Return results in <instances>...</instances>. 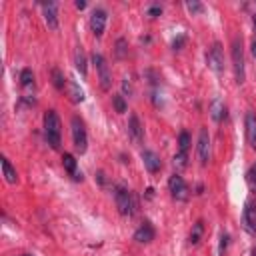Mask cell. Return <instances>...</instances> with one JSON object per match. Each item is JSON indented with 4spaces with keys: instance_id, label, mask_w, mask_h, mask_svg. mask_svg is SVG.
I'll return each mask as SVG.
<instances>
[{
    "instance_id": "cell-14",
    "label": "cell",
    "mask_w": 256,
    "mask_h": 256,
    "mask_svg": "<svg viewBox=\"0 0 256 256\" xmlns=\"http://www.w3.org/2000/svg\"><path fill=\"white\" fill-rule=\"evenodd\" d=\"M42 10H44V20L50 30L58 28V16H56V2H48V4H42Z\"/></svg>"
},
{
    "instance_id": "cell-17",
    "label": "cell",
    "mask_w": 256,
    "mask_h": 256,
    "mask_svg": "<svg viewBox=\"0 0 256 256\" xmlns=\"http://www.w3.org/2000/svg\"><path fill=\"white\" fill-rule=\"evenodd\" d=\"M62 164H64L66 172H68L74 180H82V172H78V170H76V160H74L72 154H64V156H62Z\"/></svg>"
},
{
    "instance_id": "cell-19",
    "label": "cell",
    "mask_w": 256,
    "mask_h": 256,
    "mask_svg": "<svg viewBox=\"0 0 256 256\" xmlns=\"http://www.w3.org/2000/svg\"><path fill=\"white\" fill-rule=\"evenodd\" d=\"M2 172H4V178L8 184H16L18 182V174H16V170L12 168V164L8 162V158L2 156Z\"/></svg>"
},
{
    "instance_id": "cell-12",
    "label": "cell",
    "mask_w": 256,
    "mask_h": 256,
    "mask_svg": "<svg viewBox=\"0 0 256 256\" xmlns=\"http://www.w3.org/2000/svg\"><path fill=\"white\" fill-rule=\"evenodd\" d=\"M128 134H130L134 144H140L144 140V128L136 114H130V118H128Z\"/></svg>"
},
{
    "instance_id": "cell-21",
    "label": "cell",
    "mask_w": 256,
    "mask_h": 256,
    "mask_svg": "<svg viewBox=\"0 0 256 256\" xmlns=\"http://www.w3.org/2000/svg\"><path fill=\"white\" fill-rule=\"evenodd\" d=\"M202 232H204V222L198 220L194 226H192V230H190V244H198L200 238H202Z\"/></svg>"
},
{
    "instance_id": "cell-1",
    "label": "cell",
    "mask_w": 256,
    "mask_h": 256,
    "mask_svg": "<svg viewBox=\"0 0 256 256\" xmlns=\"http://www.w3.org/2000/svg\"><path fill=\"white\" fill-rule=\"evenodd\" d=\"M62 124H60V118L54 110H48L44 114V136H46V142L50 144V148H58L60 142H62Z\"/></svg>"
},
{
    "instance_id": "cell-7",
    "label": "cell",
    "mask_w": 256,
    "mask_h": 256,
    "mask_svg": "<svg viewBox=\"0 0 256 256\" xmlns=\"http://www.w3.org/2000/svg\"><path fill=\"white\" fill-rule=\"evenodd\" d=\"M206 60H208V66L216 74H222V70H224V52H222L220 42H214V44H212V48L206 54Z\"/></svg>"
},
{
    "instance_id": "cell-15",
    "label": "cell",
    "mask_w": 256,
    "mask_h": 256,
    "mask_svg": "<svg viewBox=\"0 0 256 256\" xmlns=\"http://www.w3.org/2000/svg\"><path fill=\"white\" fill-rule=\"evenodd\" d=\"M210 116L214 122H222V118L226 116V106L220 98H214L210 102Z\"/></svg>"
},
{
    "instance_id": "cell-26",
    "label": "cell",
    "mask_w": 256,
    "mask_h": 256,
    "mask_svg": "<svg viewBox=\"0 0 256 256\" xmlns=\"http://www.w3.org/2000/svg\"><path fill=\"white\" fill-rule=\"evenodd\" d=\"M52 82L58 90H64V86L68 84V80H64V74L60 70H52Z\"/></svg>"
},
{
    "instance_id": "cell-5",
    "label": "cell",
    "mask_w": 256,
    "mask_h": 256,
    "mask_svg": "<svg viewBox=\"0 0 256 256\" xmlns=\"http://www.w3.org/2000/svg\"><path fill=\"white\" fill-rule=\"evenodd\" d=\"M72 142H74V148L76 152L84 154L88 148V136H86V128H84V122L78 118V116H72Z\"/></svg>"
},
{
    "instance_id": "cell-36",
    "label": "cell",
    "mask_w": 256,
    "mask_h": 256,
    "mask_svg": "<svg viewBox=\"0 0 256 256\" xmlns=\"http://www.w3.org/2000/svg\"><path fill=\"white\" fill-rule=\"evenodd\" d=\"M252 256H256V246H254V248H252Z\"/></svg>"
},
{
    "instance_id": "cell-13",
    "label": "cell",
    "mask_w": 256,
    "mask_h": 256,
    "mask_svg": "<svg viewBox=\"0 0 256 256\" xmlns=\"http://www.w3.org/2000/svg\"><path fill=\"white\" fill-rule=\"evenodd\" d=\"M156 236V232H154V226L150 222H144L136 232H134V240L140 242V244H148V242H152Z\"/></svg>"
},
{
    "instance_id": "cell-24",
    "label": "cell",
    "mask_w": 256,
    "mask_h": 256,
    "mask_svg": "<svg viewBox=\"0 0 256 256\" xmlns=\"http://www.w3.org/2000/svg\"><path fill=\"white\" fill-rule=\"evenodd\" d=\"M114 52H116V58H120V60L128 56V42H126V38H118V40H116Z\"/></svg>"
},
{
    "instance_id": "cell-25",
    "label": "cell",
    "mask_w": 256,
    "mask_h": 256,
    "mask_svg": "<svg viewBox=\"0 0 256 256\" xmlns=\"http://www.w3.org/2000/svg\"><path fill=\"white\" fill-rule=\"evenodd\" d=\"M112 104H114V110H116L118 114L126 112V108H128V104H126V100H124L122 94H114V96H112Z\"/></svg>"
},
{
    "instance_id": "cell-18",
    "label": "cell",
    "mask_w": 256,
    "mask_h": 256,
    "mask_svg": "<svg viewBox=\"0 0 256 256\" xmlns=\"http://www.w3.org/2000/svg\"><path fill=\"white\" fill-rule=\"evenodd\" d=\"M66 92H68V98H70L74 104H78V102L84 100V90L78 86V84H76L74 80H68V84H66Z\"/></svg>"
},
{
    "instance_id": "cell-3",
    "label": "cell",
    "mask_w": 256,
    "mask_h": 256,
    "mask_svg": "<svg viewBox=\"0 0 256 256\" xmlns=\"http://www.w3.org/2000/svg\"><path fill=\"white\" fill-rule=\"evenodd\" d=\"M114 200H116V208L122 216H132L134 214V198L130 194V190L124 186H116L114 190Z\"/></svg>"
},
{
    "instance_id": "cell-27",
    "label": "cell",
    "mask_w": 256,
    "mask_h": 256,
    "mask_svg": "<svg viewBox=\"0 0 256 256\" xmlns=\"http://www.w3.org/2000/svg\"><path fill=\"white\" fill-rule=\"evenodd\" d=\"M246 182H248V186H250L252 190H256V162L248 168V172H246Z\"/></svg>"
},
{
    "instance_id": "cell-8",
    "label": "cell",
    "mask_w": 256,
    "mask_h": 256,
    "mask_svg": "<svg viewBox=\"0 0 256 256\" xmlns=\"http://www.w3.org/2000/svg\"><path fill=\"white\" fill-rule=\"evenodd\" d=\"M106 10H102V8H94L92 10V14H90V30H92V34L94 36H102L104 34V28H106Z\"/></svg>"
},
{
    "instance_id": "cell-35",
    "label": "cell",
    "mask_w": 256,
    "mask_h": 256,
    "mask_svg": "<svg viewBox=\"0 0 256 256\" xmlns=\"http://www.w3.org/2000/svg\"><path fill=\"white\" fill-rule=\"evenodd\" d=\"M252 24H254V28H256V14L252 16Z\"/></svg>"
},
{
    "instance_id": "cell-11",
    "label": "cell",
    "mask_w": 256,
    "mask_h": 256,
    "mask_svg": "<svg viewBox=\"0 0 256 256\" xmlns=\"http://www.w3.org/2000/svg\"><path fill=\"white\" fill-rule=\"evenodd\" d=\"M142 162H144V168L148 170L150 174H158L160 168H162V160L160 156L154 152V150H142Z\"/></svg>"
},
{
    "instance_id": "cell-4",
    "label": "cell",
    "mask_w": 256,
    "mask_h": 256,
    "mask_svg": "<svg viewBox=\"0 0 256 256\" xmlns=\"http://www.w3.org/2000/svg\"><path fill=\"white\" fill-rule=\"evenodd\" d=\"M92 64L96 66V72H98V80H100V88L102 90H110L112 86V72H110V66L108 62H106V58L98 52L92 54Z\"/></svg>"
},
{
    "instance_id": "cell-16",
    "label": "cell",
    "mask_w": 256,
    "mask_h": 256,
    "mask_svg": "<svg viewBox=\"0 0 256 256\" xmlns=\"http://www.w3.org/2000/svg\"><path fill=\"white\" fill-rule=\"evenodd\" d=\"M246 138L252 148H256V114L248 112L246 114Z\"/></svg>"
},
{
    "instance_id": "cell-34",
    "label": "cell",
    "mask_w": 256,
    "mask_h": 256,
    "mask_svg": "<svg viewBox=\"0 0 256 256\" xmlns=\"http://www.w3.org/2000/svg\"><path fill=\"white\" fill-rule=\"evenodd\" d=\"M250 50H252V56H254V58H256V40H254V42H252V46H250Z\"/></svg>"
},
{
    "instance_id": "cell-32",
    "label": "cell",
    "mask_w": 256,
    "mask_h": 256,
    "mask_svg": "<svg viewBox=\"0 0 256 256\" xmlns=\"http://www.w3.org/2000/svg\"><path fill=\"white\" fill-rule=\"evenodd\" d=\"M184 42H186V36H178V38L172 42V48H174V50H178V48L184 44Z\"/></svg>"
},
{
    "instance_id": "cell-28",
    "label": "cell",
    "mask_w": 256,
    "mask_h": 256,
    "mask_svg": "<svg viewBox=\"0 0 256 256\" xmlns=\"http://www.w3.org/2000/svg\"><path fill=\"white\" fill-rule=\"evenodd\" d=\"M228 240H230V236L226 232H222L220 234V244H218V254L220 256H224V252H226V248H228Z\"/></svg>"
},
{
    "instance_id": "cell-6",
    "label": "cell",
    "mask_w": 256,
    "mask_h": 256,
    "mask_svg": "<svg viewBox=\"0 0 256 256\" xmlns=\"http://www.w3.org/2000/svg\"><path fill=\"white\" fill-rule=\"evenodd\" d=\"M168 190H170V196H172L174 200H178V202L188 200L190 190H188V184L184 182V178H182L180 174L170 176V180H168Z\"/></svg>"
},
{
    "instance_id": "cell-10",
    "label": "cell",
    "mask_w": 256,
    "mask_h": 256,
    "mask_svg": "<svg viewBox=\"0 0 256 256\" xmlns=\"http://www.w3.org/2000/svg\"><path fill=\"white\" fill-rule=\"evenodd\" d=\"M242 226L248 234H256V204L254 202H246V206H244Z\"/></svg>"
},
{
    "instance_id": "cell-30",
    "label": "cell",
    "mask_w": 256,
    "mask_h": 256,
    "mask_svg": "<svg viewBox=\"0 0 256 256\" xmlns=\"http://www.w3.org/2000/svg\"><path fill=\"white\" fill-rule=\"evenodd\" d=\"M160 14H162V6H158V4L148 8V16H150V18H158Z\"/></svg>"
},
{
    "instance_id": "cell-37",
    "label": "cell",
    "mask_w": 256,
    "mask_h": 256,
    "mask_svg": "<svg viewBox=\"0 0 256 256\" xmlns=\"http://www.w3.org/2000/svg\"><path fill=\"white\" fill-rule=\"evenodd\" d=\"M20 256H32V254H20Z\"/></svg>"
},
{
    "instance_id": "cell-20",
    "label": "cell",
    "mask_w": 256,
    "mask_h": 256,
    "mask_svg": "<svg viewBox=\"0 0 256 256\" xmlns=\"http://www.w3.org/2000/svg\"><path fill=\"white\" fill-rule=\"evenodd\" d=\"M74 64H76V70L82 74V76H86L88 74V66H86V56H84V50L78 48L76 54H74Z\"/></svg>"
},
{
    "instance_id": "cell-31",
    "label": "cell",
    "mask_w": 256,
    "mask_h": 256,
    "mask_svg": "<svg viewBox=\"0 0 256 256\" xmlns=\"http://www.w3.org/2000/svg\"><path fill=\"white\" fill-rule=\"evenodd\" d=\"M122 90H124V92H128V96L132 94V84H130V80H128V78H124V80H122Z\"/></svg>"
},
{
    "instance_id": "cell-9",
    "label": "cell",
    "mask_w": 256,
    "mask_h": 256,
    "mask_svg": "<svg viewBox=\"0 0 256 256\" xmlns=\"http://www.w3.org/2000/svg\"><path fill=\"white\" fill-rule=\"evenodd\" d=\"M210 134L206 128H200V134H198V156H200V162L206 166L210 162Z\"/></svg>"
},
{
    "instance_id": "cell-22",
    "label": "cell",
    "mask_w": 256,
    "mask_h": 256,
    "mask_svg": "<svg viewBox=\"0 0 256 256\" xmlns=\"http://www.w3.org/2000/svg\"><path fill=\"white\" fill-rule=\"evenodd\" d=\"M20 84H22L24 88H32L34 86V72L30 68H24L20 72Z\"/></svg>"
},
{
    "instance_id": "cell-23",
    "label": "cell",
    "mask_w": 256,
    "mask_h": 256,
    "mask_svg": "<svg viewBox=\"0 0 256 256\" xmlns=\"http://www.w3.org/2000/svg\"><path fill=\"white\" fill-rule=\"evenodd\" d=\"M190 134L186 132V130H182L180 132V136H178V152H182V154H188V148H190Z\"/></svg>"
},
{
    "instance_id": "cell-2",
    "label": "cell",
    "mask_w": 256,
    "mask_h": 256,
    "mask_svg": "<svg viewBox=\"0 0 256 256\" xmlns=\"http://www.w3.org/2000/svg\"><path fill=\"white\" fill-rule=\"evenodd\" d=\"M232 70L234 78L238 84L246 80V70H244V50H242V38H234L232 40Z\"/></svg>"
},
{
    "instance_id": "cell-29",
    "label": "cell",
    "mask_w": 256,
    "mask_h": 256,
    "mask_svg": "<svg viewBox=\"0 0 256 256\" xmlns=\"http://www.w3.org/2000/svg\"><path fill=\"white\" fill-rule=\"evenodd\" d=\"M186 8H188V12H192V14L204 12V6H202L200 2H186Z\"/></svg>"
},
{
    "instance_id": "cell-33",
    "label": "cell",
    "mask_w": 256,
    "mask_h": 256,
    "mask_svg": "<svg viewBox=\"0 0 256 256\" xmlns=\"http://www.w3.org/2000/svg\"><path fill=\"white\" fill-rule=\"evenodd\" d=\"M76 8H78V10H82V8H86V2H84V0H78V2H76Z\"/></svg>"
}]
</instances>
